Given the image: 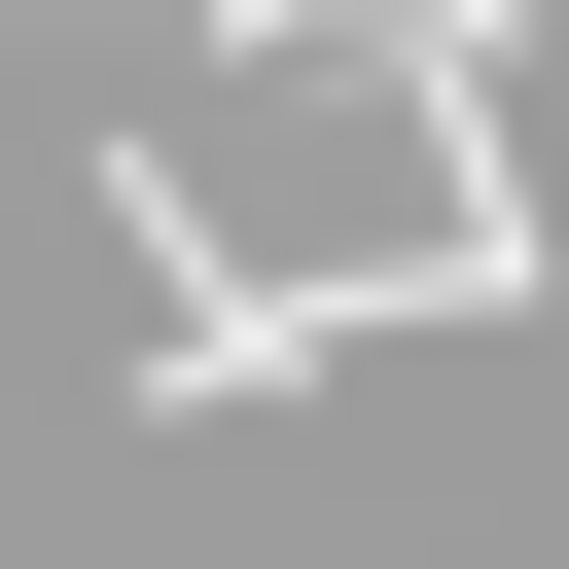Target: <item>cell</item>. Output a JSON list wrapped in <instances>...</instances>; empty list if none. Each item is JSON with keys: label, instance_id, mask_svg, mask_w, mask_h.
Returning <instances> with one entry per match:
<instances>
[{"label": "cell", "instance_id": "obj_1", "mask_svg": "<svg viewBox=\"0 0 569 569\" xmlns=\"http://www.w3.org/2000/svg\"><path fill=\"white\" fill-rule=\"evenodd\" d=\"M213 36H249V71H284V36H391V71H498V0H213Z\"/></svg>", "mask_w": 569, "mask_h": 569}]
</instances>
